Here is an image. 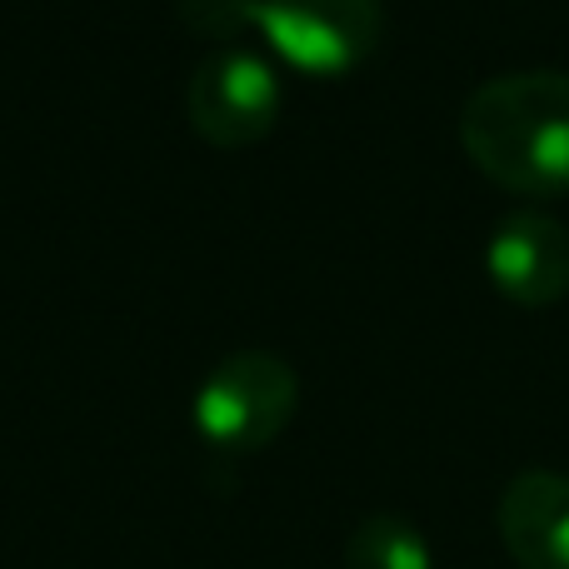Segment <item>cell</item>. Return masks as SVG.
I'll return each instance as SVG.
<instances>
[{
	"label": "cell",
	"mask_w": 569,
	"mask_h": 569,
	"mask_svg": "<svg viewBox=\"0 0 569 569\" xmlns=\"http://www.w3.org/2000/svg\"><path fill=\"white\" fill-rule=\"evenodd\" d=\"M460 146L510 196H569V76L510 70L485 80L460 110Z\"/></svg>",
	"instance_id": "1"
},
{
	"label": "cell",
	"mask_w": 569,
	"mask_h": 569,
	"mask_svg": "<svg viewBox=\"0 0 569 569\" xmlns=\"http://www.w3.org/2000/svg\"><path fill=\"white\" fill-rule=\"evenodd\" d=\"M295 405H300V380L290 365L270 350H240L226 355L200 380L196 400H190V420L210 450L250 455L266 450L295 420Z\"/></svg>",
	"instance_id": "2"
},
{
	"label": "cell",
	"mask_w": 569,
	"mask_h": 569,
	"mask_svg": "<svg viewBox=\"0 0 569 569\" xmlns=\"http://www.w3.org/2000/svg\"><path fill=\"white\" fill-rule=\"evenodd\" d=\"M256 30L284 70L345 80L375 56L385 10L380 0H260Z\"/></svg>",
	"instance_id": "3"
},
{
	"label": "cell",
	"mask_w": 569,
	"mask_h": 569,
	"mask_svg": "<svg viewBox=\"0 0 569 569\" xmlns=\"http://www.w3.org/2000/svg\"><path fill=\"white\" fill-rule=\"evenodd\" d=\"M280 76L266 56L246 46H230L196 66L186 86V116L206 146L246 150L266 140L280 120Z\"/></svg>",
	"instance_id": "4"
},
{
	"label": "cell",
	"mask_w": 569,
	"mask_h": 569,
	"mask_svg": "<svg viewBox=\"0 0 569 569\" xmlns=\"http://www.w3.org/2000/svg\"><path fill=\"white\" fill-rule=\"evenodd\" d=\"M485 270H490L495 290L505 300L525 305V310L560 305L569 295V230L555 216H540V210L505 216L490 230Z\"/></svg>",
	"instance_id": "5"
},
{
	"label": "cell",
	"mask_w": 569,
	"mask_h": 569,
	"mask_svg": "<svg viewBox=\"0 0 569 569\" xmlns=\"http://www.w3.org/2000/svg\"><path fill=\"white\" fill-rule=\"evenodd\" d=\"M500 540L520 569H569V475H515L500 495Z\"/></svg>",
	"instance_id": "6"
},
{
	"label": "cell",
	"mask_w": 569,
	"mask_h": 569,
	"mask_svg": "<svg viewBox=\"0 0 569 569\" xmlns=\"http://www.w3.org/2000/svg\"><path fill=\"white\" fill-rule=\"evenodd\" d=\"M345 569H435V555L410 520L370 515L345 540Z\"/></svg>",
	"instance_id": "7"
},
{
	"label": "cell",
	"mask_w": 569,
	"mask_h": 569,
	"mask_svg": "<svg viewBox=\"0 0 569 569\" xmlns=\"http://www.w3.org/2000/svg\"><path fill=\"white\" fill-rule=\"evenodd\" d=\"M256 6L260 0H180V20H186L196 36L230 40L246 26H256Z\"/></svg>",
	"instance_id": "8"
}]
</instances>
